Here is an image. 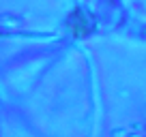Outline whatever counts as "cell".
Instances as JSON below:
<instances>
[{
	"mask_svg": "<svg viewBox=\"0 0 146 137\" xmlns=\"http://www.w3.org/2000/svg\"><path fill=\"white\" fill-rule=\"evenodd\" d=\"M80 17V11H75V13L71 15V19H69V28H71L78 37H82V34H86V22L84 19H78Z\"/></svg>",
	"mask_w": 146,
	"mask_h": 137,
	"instance_id": "1",
	"label": "cell"
}]
</instances>
